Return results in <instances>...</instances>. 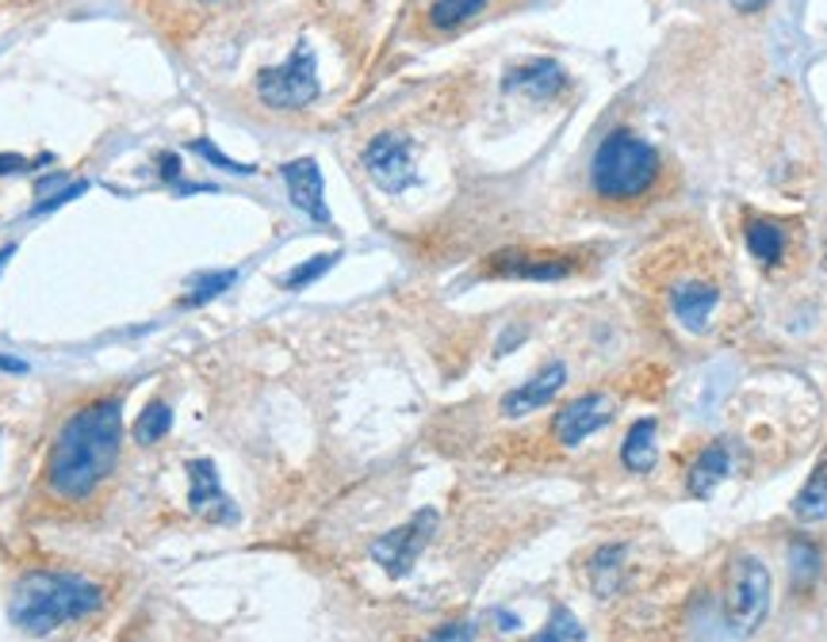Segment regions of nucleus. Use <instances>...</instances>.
I'll list each match as a JSON object with an SVG mask.
<instances>
[{"instance_id":"2","label":"nucleus","mask_w":827,"mask_h":642,"mask_svg":"<svg viewBox=\"0 0 827 642\" xmlns=\"http://www.w3.org/2000/svg\"><path fill=\"white\" fill-rule=\"evenodd\" d=\"M103 609V589L97 581L66 570H31L12 585L8 615L23 635H50V631L77 623Z\"/></svg>"},{"instance_id":"21","label":"nucleus","mask_w":827,"mask_h":642,"mask_svg":"<svg viewBox=\"0 0 827 642\" xmlns=\"http://www.w3.org/2000/svg\"><path fill=\"white\" fill-rule=\"evenodd\" d=\"M620 559H625V546H598L590 559V578H594V589H598L601 596H609L617 589V570H620Z\"/></svg>"},{"instance_id":"13","label":"nucleus","mask_w":827,"mask_h":642,"mask_svg":"<svg viewBox=\"0 0 827 642\" xmlns=\"http://www.w3.org/2000/svg\"><path fill=\"white\" fill-rule=\"evenodd\" d=\"M567 383V368L564 363H548L545 371H537V375L529 379V383H521L517 390L502 398V413L506 418H525V413L540 410V405H548L551 398L564 390Z\"/></svg>"},{"instance_id":"16","label":"nucleus","mask_w":827,"mask_h":642,"mask_svg":"<svg viewBox=\"0 0 827 642\" xmlns=\"http://www.w3.org/2000/svg\"><path fill=\"white\" fill-rule=\"evenodd\" d=\"M620 463L632 474H648L655 467V418H640L620 444Z\"/></svg>"},{"instance_id":"8","label":"nucleus","mask_w":827,"mask_h":642,"mask_svg":"<svg viewBox=\"0 0 827 642\" xmlns=\"http://www.w3.org/2000/svg\"><path fill=\"white\" fill-rule=\"evenodd\" d=\"M188 509L196 516H207L215 524H238V505L227 498L219 482V467L211 459H192L188 463Z\"/></svg>"},{"instance_id":"19","label":"nucleus","mask_w":827,"mask_h":642,"mask_svg":"<svg viewBox=\"0 0 827 642\" xmlns=\"http://www.w3.org/2000/svg\"><path fill=\"white\" fill-rule=\"evenodd\" d=\"M747 249H751L755 260H763V264H778L781 257H786V230L774 222H747Z\"/></svg>"},{"instance_id":"17","label":"nucleus","mask_w":827,"mask_h":642,"mask_svg":"<svg viewBox=\"0 0 827 642\" xmlns=\"http://www.w3.org/2000/svg\"><path fill=\"white\" fill-rule=\"evenodd\" d=\"M793 516L805 520V524H816V520L827 516V455L813 467L808 482L800 485V493L793 498Z\"/></svg>"},{"instance_id":"20","label":"nucleus","mask_w":827,"mask_h":642,"mask_svg":"<svg viewBox=\"0 0 827 642\" xmlns=\"http://www.w3.org/2000/svg\"><path fill=\"white\" fill-rule=\"evenodd\" d=\"M487 4L490 0H434L429 23H434L437 31H452V28H460V23H468L476 12H482Z\"/></svg>"},{"instance_id":"29","label":"nucleus","mask_w":827,"mask_h":642,"mask_svg":"<svg viewBox=\"0 0 827 642\" xmlns=\"http://www.w3.org/2000/svg\"><path fill=\"white\" fill-rule=\"evenodd\" d=\"M28 169V161L16 158V153H0V177H8V172H23Z\"/></svg>"},{"instance_id":"24","label":"nucleus","mask_w":827,"mask_h":642,"mask_svg":"<svg viewBox=\"0 0 827 642\" xmlns=\"http://www.w3.org/2000/svg\"><path fill=\"white\" fill-rule=\"evenodd\" d=\"M579 639H582L579 620H575V615L567 612L564 604H559V609H551L545 631H540L537 639H529V642H579Z\"/></svg>"},{"instance_id":"22","label":"nucleus","mask_w":827,"mask_h":642,"mask_svg":"<svg viewBox=\"0 0 827 642\" xmlns=\"http://www.w3.org/2000/svg\"><path fill=\"white\" fill-rule=\"evenodd\" d=\"M169 429H172V410L166 402H150L134 424V440L138 444H158V440L169 437Z\"/></svg>"},{"instance_id":"10","label":"nucleus","mask_w":827,"mask_h":642,"mask_svg":"<svg viewBox=\"0 0 827 642\" xmlns=\"http://www.w3.org/2000/svg\"><path fill=\"white\" fill-rule=\"evenodd\" d=\"M283 184H288V199L315 222H330V207H326V188H322V172L310 158L288 161L283 164Z\"/></svg>"},{"instance_id":"14","label":"nucleus","mask_w":827,"mask_h":642,"mask_svg":"<svg viewBox=\"0 0 827 642\" xmlns=\"http://www.w3.org/2000/svg\"><path fill=\"white\" fill-rule=\"evenodd\" d=\"M731 471V459H728V448L724 444H709L701 451V455L689 463V474H686V490L689 498L697 501H709L713 493H717V485L728 479Z\"/></svg>"},{"instance_id":"15","label":"nucleus","mask_w":827,"mask_h":642,"mask_svg":"<svg viewBox=\"0 0 827 642\" xmlns=\"http://www.w3.org/2000/svg\"><path fill=\"white\" fill-rule=\"evenodd\" d=\"M670 302H675V318L682 321L689 333H701L709 325V314L717 310L720 291L713 283H682Z\"/></svg>"},{"instance_id":"6","label":"nucleus","mask_w":827,"mask_h":642,"mask_svg":"<svg viewBox=\"0 0 827 642\" xmlns=\"http://www.w3.org/2000/svg\"><path fill=\"white\" fill-rule=\"evenodd\" d=\"M365 172L372 184L387 195H402L418 184V164H414V142L402 134H379L365 146Z\"/></svg>"},{"instance_id":"7","label":"nucleus","mask_w":827,"mask_h":642,"mask_svg":"<svg viewBox=\"0 0 827 642\" xmlns=\"http://www.w3.org/2000/svg\"><path fill=\"white\" fill-rule=\"evenodd\" d=\"M434 532H437V513L434 509H421V513H414L402 528H391L387 535H379L372 543V559L391 578H407L414 570V562H418V554L434 540Z\"/></svg>"},{"instance_id":"11","label":"nucleus","mask_w":827,"mask_h":642,"mask_svg":"<svg viewBox=\"0 0 827 642\" xmlns=\"http://www.w3.org/2000/svg\"><path fill=\"white\" fill-rule=\"evenodd\" d=\"M575 264L564 257H537V253H498L490 257L487 275H502V280H564L571 275Z\"/></svg>"},{"instance_id":"27","label":"nucleus","mask_w":827,"mask_h":642,"mask_svg":"<svg viewBox=\"0 0 827 642\" xmlns=\"http://www.w3.org/2000/svg\"><path fill=\"white\" fill-rule=\"evenodd\" d=\"M84 192H89V184H84V180H77V184H69L66 192H58L54 199H42V203L34 207V214H47V211H54V207H66L69 199H77V195H84Z\"/></svg>"},{"instance_id":"1","label":"nucleus","mask_w":827,"mask_h":642,"mask_svg":"<svg viewBox=\"0 0 827 642\" xmlns=\"http://www.w3.org/2000/svg\"><path fill=\"white\" fill-rule=\"evenodd\" d=\"M119 440H123V405L116 398H103V402L77 410L50 448L47 479L54 485V493H62L66 501L89 498L116 467Z\"/></svg>"},{"instance_id":"26","label":"nucleus","mask_w":827,"mask_h":642,"mask_svg":"<svg viewBox=\"0 0 827 642\" xmlns=\"http://www.w3.org/2000/svg\"><path fill=\"white\" fill-rule=\"evenodd\" d=\"M192 150L196 153H200V158H207V161H211V164H219V169L222 172H235V177H253V164H241V161H230L227 158V153H222L219 150V146H211V142H203V138H196V142H192Z\"/></svg>"},{"instance_id":"4","label":"nucleus","mask_w":827,"mask_h":642,"mask_svg":"<svg viewBox=\"0 0 827 642\" xmlns=\"http://www.w3.org/2000/svg\"><path fill=\"white\" fill-rule=\"evenodd\" d=\"M774 581L763 559L755 554H739L728 570V585H724V628L736 639H751L763 628L766 612H770Z\"/></svg>"},{"instance_id":"32","label":"nucleus","mask_w":827,"mask_h":642,"mask_svg":"<svg viewBox=\"0 0 827 642\" xmlns=\"http://www.w3.org/2000/svg\"><path fill=\"white\" fill-rule=\"evenodd\" d=\"M203 4H215V0H203Z\"/></svg>"},{"instance_id":"30","label":"nucleus","mask_w":827,"mask_h":642,"mask_svg":"<svg viewBox=\"0 0 827 642\" xmlns=\"http://www.w3.org/2000/svg\"><path fill=\"white\" fill-rule=\"evenodd\" d=\"M763 4H766V0H731V8H736L739 16H751V12H758Z\"/></svg>"},{"instance_id":"18","label":"nucleus","mask_w":827,"mask_h":642,"mask_svg":"<svg viewBox=\"0 0 827 642\" xmlns=\"http://www.w3.org/2000/svg\"><path fill=\"white\" fill-rule=\"evenodd\" d=\"M820 566H824V559H820V546H816L808 535H793L789 540V574H793V589H813L816 585V578H820Z\"/></svg>"},{"instance_id":"31","label":"nucleus","mask_w":827,"mask_h":642,"mask_svg":"<svg viewBox=\"0 0 827 642\" xmlns=\"http://www.w3.org/2000/svg\"><path fill=\"white\" fill-rule=\"evenodd\" d=\"M495 620L502 623V631H517V628H521V620H517V615H510V612H495Z\"/></svg>"},{"instance_id":"9","label":"nucleus","mask_w":827,"mask_h":642,"mask_svg":"<svg viewBox=\"0 0 827 642\" xmlns=\"http://www.w3.org/2000/svg\"><path fill=\"white\" fill-rule=\"evenodd\" d=\"M609 421H614V398H606V394H582V398L567 402L564 410L556 413V424H551V432H556V440L564 448H575V444H582L586 437H594L598 429H606Z\"/></svg>"},{"instance_id":"3","label":"nucleus","mask_w":827,"mask_h":642,"mask_svg":"<svg viewBox=\"0 0 827 642\" xmlns=\"http://www.w3.org/2000/svg\"><path fill=\"white\" fill-rule=\"evenodd\" d=\"M659 177V153L632 130H614L601 138L590 161V184L601 199H636Z\"/></svg>"},{"instance_id":"23","label":"nucleus","mask_w":827,"mask_h":642,"mask_svg":"<svg viewBox=\"0 0 827 642\" xmlns=\"http://www.w3.org/2000/svg\"><path fill=\"white\" fill-rule=\"evenodd\" d=\"M235 280H238V272H235V268H227V272H207V275H196V280H192V294H188V299H185V307H200V302L219 299V294L227 291Z\"/></svg>"},{"instance_id":"25","label":"nucleus","mask_w":827,"mask_h":642,"mask_svg":"<svg viewBox=\"0 0 827 642\" xmlns=\"http://www.w3.org/2000/svg\"><path fill=\"white\" fill-rule=\"evenodd\" d=\"M333 260H338V253L310 257L307 264L291 268V272L283 275V288H288V291H303V288H310V283H315V280H322V275L330 272V268H333Z\"/></svg>"},{"instance_id":"5","label":"nucleus","mask_w":827,"mask_h":642,"mask_svg":"<svg viewBox=\"0 0 827 642\" xmlns=\"http://www.w3.org/2000/svg\"><path fill=\"white\" fill-rule=\"evenodd\" d=\"M257 97L276 111L307 108V103L318 97V62H315L310 42H296L288 62L261 69V77H257Z\"/></svg>"},{"instance_id":"12","label":"nucleus","mask_w":827,"mask_h":642,"mask_svg":"<svg viewBox=\"0 0 827 642\" xmlns=\"http://www.w3.org/2000/svg\"><path fill=\"white\" fill-rule=\"evenodd\" d=\"M564 84H567L564 66L551 62V58H529V62L514 66L510 73H506L502 89L521 92V97H532V100H551Z\"/></svg>"},{"instance_id":"28","label":"nucleus","mask_w":827,"mask_h":642,"mask_svg":"<svg viewBox=\"0 0 827 642\" xmlns=\"http://www.w3.org/2000/svg\"><path fill=\"white\" fill-rule=\"evenodd\" d=\"M426 642H476V639H471L468 623H445V628L437 631V635H429Z\"/></svg>"}]
</instances>
